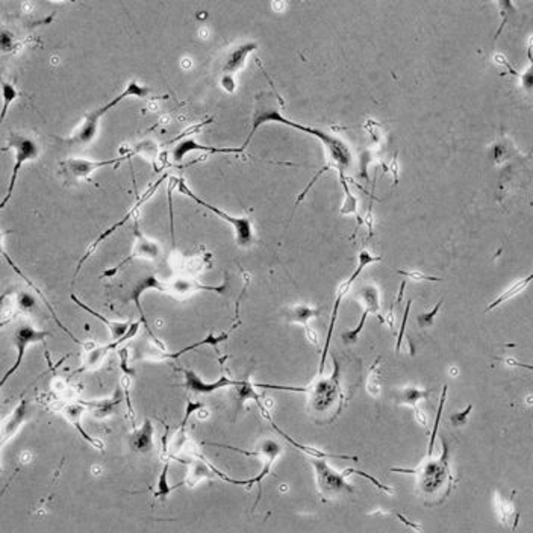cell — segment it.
I'll return each instance as SVG.
<instances>
[{"mask_svg":"<svg viewBox=\"0 0 533 533\" xmlns=\"http://www.w3.org/2000/svg\"><path fill=\"white\" fill-rule=\"evenodd\" d=\"M265 123H280V124H285V126L294 128L297 131L309 133V135H312V137H317L323 143V145L326 148V150L329 153V158H330V164L333 167H337L340 172L346 170L352 162V153L346 145V143H344L342 140L333 137V135H330V133L323 132L320 129L308 128V126H303V124H299L296 121H291V120H288V119L282 116L280 111L275 107V104H271L268 100H260V99H258V103L255 107L253 119H252V129H250L247 140L241 145L243 149L247 148L248 143L252 141L253 135L256 133V131Z\"/></svg>","mask_w":533,"mask_h":533,"instance_id":"obj_1","label":"cell"},{"mask_svg":"<svg viewBox=\"0 0 533 533\" xmlns=\"http://www.w3.org/2000/svg\"><path fill=\"white\" fill-rule=\"evenodd\" d=\"M444 453L438 459H432V456H426V461L415 468V469H406V468H393L391 472L394 473H405V474H414L417 476V489L426 501H432V503H441L444 498L450 494L452 488V473H450V464H448V445L447 441L443 440Z\"/></svg>","mask_w":533,"mask_h":533,"instance_id":"obj_2","label":"cell"},{"mask_svg":"<svg viewBox=\"0 0 533 533\" xmlns=\"http://www.w3.org/2000/svg\"><path fill=\"white\" fill-rule=\"evenodd\" d=\"M333 364H335V369H333V373L329 379L318 378L312 385L305 386V388H294V386H280V385H265V383H255V388L305 393L309 395V411L313 415L328 417L330 414H338L341 411V403L344 400V395L341 391V382H340L341 365L335 354H333Z\"/></svg>","mask_w":533,"mask_h":533,"instance_id":"obj_3","label":"cell"},{"mask_svg":"<svg viewBox=\"0 0 533 533\" xmlns=\"http://www.w3.org/2000/svg\"><path fill=\"white\" fill-rule=\"evenodd\" d=\"M150 94V88H148L145 85H141V83H138L137 80H131L126 88H124L117 97H114L112 100H109L107 104H103V107L97 108L91 111L90 114H87L85 120L82 121L80 128L73 133V137L68 140L70 144H90L94 138H96L97 135V131H99V123H100V119L107 114L109 109L116 108L119 103H121L123 100H126L128 97H137V99H145Z\"/></svg>","mask_w":533,"mask_h":533,"instance_id":"obj_4","label":"cell"},{"mask_svg":"<svg viewBox=\"0 0 533 533\" xmlns=\"http://www.w3.org/2000/svg\"><path fill=\"white\" fill-rule=\"evenodd\" d=\"M176 185H179V193L181 194H185V196H188L190 198H193V200L196 203H198L200 206H205L206 209H209V211L220 217L222 220H224L226 223L231 224L232 229H234V232H235V241H236L238 247L248 248V247L253 246V243H255V234H253L252 218H250V217H232V215L226 214L224 211H222V209H218L217 206L206 203L205 200H202L200 197H197L190 190V188L186 186V184H185L184 179H176Z\"/></svg>","mask_w":533,"mask_h":533,"instance_id":"obj_5","label":"cell"},{"mask_svg":"<svg viewBox=\"0 0 533 533\" xmlns=\"http://www.w3.org/2000/svg\"><path fill=\"white\" fill-rule=\"evenodd\" d=\"M8 148L14 150V167H13V174L11 177H9L6 194L2 198V202H0V211H2L4 208H6L8 202L11 200L20 170L23 169V165L26 162L37 160L40 155V145L37 144V141L22 133H11V137H9L8 140Z\"/></svg>","mask_w":533,"mask_h":533,"instance_id":"obj_6","label":"cell"},{"mask_svg":"<svg viewBox=\"0 0 533 533\" xmlns=\"http://www.w3.org/2000/svg\"><path fill=\"white\" fill-rule=\"evenodd\" d=\"M312 467H313V473H316V482L317 488L320 491V494L323 498H335L341 494H352L353 493V486L347 484L346 474L338 473L333 469L325 459H318V457H312Z\"/></svg>","mask_w":533,"mask_h":533,"instance_id":"obj_7","label":"cell"},{"mask_svg":"<svg viewBox=\"0 0 533 533\" xmlns=\"http://www.w3.org/2000/svg\"><path fill=\"white\" fill-rule=\"evenodd\" d=\"M47 337H50V333L47 330H40L34 328L32 325H28V323H23V325L17 326V329L14 330V337H13L14 347L17 350V358H16V362L13 364V367L2 376V379H0V390L4 388L5 383L11 379V376H14V373L20 369V365L23 364L26 350L37 342H43Z\"/></svg>","mask_w":533,"mask_h":533,"instance_id":"obj_8","label":"cell"},{"mask_svg":"<svg viewBox=\"0 0 533 533\" xmlns=\"http://www.w3.org/2000/svg\"><path fill=\"white\" fill-rule=\"evenodd\" d=\"M382 258L381 256H374L371 253H369L367 250H362V252L359 253V264L357 267V270L353 271V275L346 280L342 282V284H340L338 287V292H337V299H335V303H333V309H332V317H330V325H329V330H328V338H326V344H325V349H323V354H321V361H320V369H318V374H321L323 371H325V365H326V358H328V350H329V346H330V340H332V333H333V328H335V321H337V317H338V309H340V305H341V300L344 299V296L347 294L352 284L354 282V279H357L361 271L373 264V263H379Z\"/></svg>","mask_w":533,"mask_h":533,"instance_id":"obj_9","label":"cell"},{"mask_svg":"<svg viewBox=\"0 0 533 533\" xmlns=\"http://www.w3.org/2000/svg\"><path fill=\"white\" fill-rule=\"evenodd\" d=\"M140 329V323H132V326L129 329V332L124 335L121 340L119 341H112L109 344H107V346H100V347H92L90 350L85 352V354H83V359H82V365L80 369L78 370V373H83V371H94L102 367V364L104 362V359H107L108 354L116 350L120 344H123L124 341L131 340L132 337L137 335V332Z\"/></svg>","mask_w":533,"mask_h":533,"instance_id":"obj_10","label":"cell"},{"mask_svg":"<svg viewBox=\"0 0 533 533\" xmlns=\"http://www.w3.org/2000/svg\"><path fill=\"white\" fill-rule=\"evenodd\" d=\"M184 373V388L190 393L194 394H212L215 391H220L224 388H231V386H236L238 381L229 379L226 376L223 378L217 379L215 382H205L200 376H198L196 371L188 370V369H181Z\"/></svg>","mask_w":533,"mask_h":533,"instance_id":"obj_11","label":"cell"},{"mask_svg":"<svg viewBox=\"0 0 533 533\" xmlns=\"http://www.w3.org/2000/svg\"><path fill=\"white\" fill-rule=\"evenodd\" d=\"M28 415H29V402L22 400L17 405L13 414L8 417V420L2 426V429H0V453H2L4 445L11 440V438L18 432L20 427H22V424L26 421ZM2 473H4V468L2 465H0V474Z\"/></svg>","mask_w":533,"mask_h":533,"instance_id":"obj_12","label":"cell"},{"mask_svg":"<svg viewBox=\"0 0 533 533\" xmlns=\"http://www.w3.org/2000/svg\"><path fill=\"white\" fill-rule=\"evenodd\" d=\"M162 179H164V177H162ZM162 179H161V181H158V182H156V184H155V185H153V186L150 188V190H149L148 193H145V194H144V196L141 197V200H138V203H137V205H135V206L132 208V211H129V212H128L126 215H124V217L121 218V220H120L119 223L112 224V226H111L109 229H107V231H104V232H103V234H102V235H100V236H99V238L96 239V241H94V243H92V244H91V246L88 247L87 253H85V255H83V258H82V259L79 260L78 268H76V275H78V273H79V271H80L82 265L87 263L88 258H90V256H91V255L94 253V252H96V248H97V247H99V246H100V244L103 243V239H107L108 236H111V235H112L114 232L119 231V229H120V227H123V226H124V223H126L128 220H131V217H132V215L135 214V211H137V209L140 208V205H143V203H144L145 200H148V198H149V197H150V196H152V194H153V193L156 191V188H158V185H160V184L162 182Z\"/></svg>","mask_w":533,"mask_h":533,"instance_id":"obj_13","label":"cell"},{"mask_svg":"<svg viewBox=\"0 0 533 533\" xmlns=\"http://www.w3.org/2000/svg\"><path fill=\"white\" fill-rule=\"evenodd\" d=\"M128 156H123V158H114L108 161H91V160H83V158H75V160H68L66 161V170L76 179H83V177H88L91 173L96 170L104 169V167H111V165H117L121 161L126 160Z\"/></svg>","mask_w":533,"mask_h":533,"instance_id":"obj_14","label":"cell"},{"mask_svg":"<svg viewBox=\"0 0 533 533\" xmlns=\"http://www.w3.org/2000/svg\"><path fill=\"white\" fill-rule=\"evenodd\" d=\"M131 448L135 453L149 455L155 448V426L150 418H145L140 429H135L131 436Z\"/></svg>","mask_w":533,"mask_h":533,"instance_id":"obj_15","label":"cell"},{"mask_svg":"<svg viewBox=\"0 0 533 533\" xmlns=\"http://www.w3.org/2000/svg\"><path fill=\"white\" fill-rule=\"evenodd\" d=\"M196 150L209 152V153H236V155L244 152L243 148H239V149H235V148H214V145H202V144L196 143L194 140L188 138V140L179 141L174 145V149L172 152V158H173L174 162H181L188 153L196 152Z\"/></svg>","mask_w":533,"mask_h":533,"instance_id":"obj_16","label":"cell"},{"mask_svg":"<svg viewBox=\"0 0 533 533\" xmlns=\"http://www.w3.org/2000/svg\"><path fill=\"white\" fill-rule=\"evenodd\" d=\"M256 47H258V43H255V41H248V43H244L229 52L223 64V75L234 76L236 71L241 70L246 64L247 56L252 54L253 50H256Z\"/></svg>","mask_w":533,"mask_h":533,"instance_id":"obj_17","label":"cell"},{"mask_svg":"<svg viewBox=\"0 0 533 533\" xmlns=\"http://www.w3.org/2000/svg\"><path fill=\"white\" fill-rule=\"evenodd\" d=\"M71 300L75 301L76 305H78L80 309H83L85 312L91 313L92 317H96L97 320H100V321L103 323V325L109 329L111 337H112V341H119V340H121V338H123L124 335H126V333L129 332V329H131V326H132V323H131V321H109L108 318H104V317L102 316V313H99L97 311H94V309H91L90 306H87L85 303L80 301L76 296H71Z\"/></svg>","mask_w":533,"mask_h":533,"instance_id":"obj_18","label":"cell"},{"mask_svg":"<svg viewBox=\"0 0 533 533\" xmlns=\"http://www.w3.org/2000/svg\"><path fill=\"white\" fill-rule=\"evenodd\" d=\"M226 289V285L223 287H205L197 284L196 280L191 279H176L170 284H164V292H169L173 296H184V294H193L196 291H215L223 292Z\"/></svg>","mask_w":533,"mask_h":533,"instance_id":"obj_19","label":"cell"},{"mask_svg":"<svg viewBox=\"0 0 533 533\" xmlns=\"http://www.w3.org/2000/svg\"><path fill=\"white\" fill-rule=\"evenodd\" d=\"M85 411H87V409H85V406L80 405V402L78 400L76 403H70V405H67V406L64 407V411H62V414H64L66 420H67L68 423H71L73 427H75V429L80 433V436L83 438V440H85L90 445L99 448V450H103V444H102L100 441H97V440H94L92 436H90L85 431L82 429V426H80V417H82V414L85 412Z\"/></svg>","mask_w":533,"mask_h":533,"instance_id":"obj_20","label":"cell"},{"mask_svg":"<svg viewBox=\"0 0 533 533\" xmlns=\"http://www.w3.org/2000/svg\"><path fill=\"white\" fill-rule=\"evenodd\" d=\"M160 253H161V250H160V246H158V244L153 243V241H150V239H145L144 236H138V241H137V244H135V248H133L132 255H131L128 259H124L123 263H121L119 267L112 268V270H109V271H104V275H103V276H112V275H116L117 271H119L124 264H126L128 260H131V259H135V258L156 259V258L160 256Z\"/></svg>","mask_w":533,"mask_h":533,"instance_id":"obj_21","label":"cell"},{"mask_svg":"<svg viewBox=\"0 0 533 533\" xmlns=\"http://www.w3.org/2000/svg\"><path fill=\"white\" fill-rule=\"evenodd\" d=\"M148 289H158V291L164 292V282H161L156 276L143 277L132 288V292H131L129 299L135 301V305H137L138 311L141 312V321L144 323V326L148 328V330H149V326H148V323H145V320H144V313H143V309H141V296H143V292L148 291Z\"/></svg>","mask_w":533,"mask_h":533,"instance_id":"obj_22","label":"cell"},{"mask_svg":"<svg viewBox=\"0 0 533 533\" xmlns=\"http://www.w3.org/2000/svg\"><path fill=\"white\" fill-rule=\"evenodd\" d=\"M79 402L80 405L85 406V409H91L96 417L104 418V417H109L114 411H116V407L123 402V391L116 390V394L107 400H94V402L79 400Z\"/></svg>","mask_w":533,"mask_h":533,"instance_id":"obj_23","label":"cell"},{"mask_svg":"<svg viewBox=\"0 0 533 533\" xmlns=\"http://www.w3.org/2000/svg\"><path fill=\"white\" fill-rule=\"evenodd\" d=\"M284 316L289 323H299L303 328L309 326V320L320 316V308L311 305H292L284 311Z\"/></svg>","mask_w":533,"mask_h":533,"instance_id":"obj_24","label":"cell"},{"mask_svg":"<svg viewBox=\"0 0 533 533\" xmlns=\"http://www.w3.org/2000/svg\"><path fill=\"white\" fill-rule=\"evenodd\" d=\"M214 476L215 474H214L212 465L209 464L208 461H205L203 457H198L190 464V472H188V477H186L185 482H182V484L188 485V486H194V485L200 482V480L211 479Z\"/></svg>","mask_w":533,"mask_h":533,"instance_id":"obj_25","label":"cell"},{"mask_svg":"<svg viewBox=\"0 0 533 533\" xmlns=\"http://www.w3.org/2000/svg\"><path fill=\"white\" fill-rule=\"evenodd\" d=\"M532 279H533V276L532 275H529L527 277H525V279H521V280H517L515 282V284L514 285H512L510 288H508L506 291H503V292H501V294L493 301V303H489V305H488V308L485 309V312H489V311H493V309H496L497 306H500V305H503V303H506L508 300H510V299H514L515 296H518V294H521V292L522 291H525L529 285H530V282H532Z\"/></svg>","mask_w":533,"mask_h":533,"instance_id":"obj_26","label":"cell"},{"mask_svg":"<svg viewBox=\"0 0 533 533\" xmlns=\"http://www.w3.org/2000/svg\"><path fill=\"white\" fill-rule=\"evenodd\" d=\"M496 498H497V514H498L500 521L506 526L512 525V527H517L520 514L517 512L515 506L512 505V501L508 498H503L500 494H496Z\"/></svg>","mask_w":533,"mask_h":533,"instance_id":"obj_27","label":"cell"},{"mask_svg":"<svg viewBox=\"0 0 533 533\" xmlns=\"http://www.w3.org/2000/svg\"><path fill=\"white\" fill-rule=\"evenodd\" d=\"M226 340H227V333H220V335H217V337L214 335V333H209V335L205 340H202V341L194 342V344H191V346H188V347H185V349L179 350V352H176V353H162L161 357H158L156 359H158V361L177 359L179 357H182V354H185L186 352H191V350H194L197 347H202V346H217V344H220V342H223Z\"/></svg>","mask_w":533,"mask_h":533,"instance_id":"obj_28","label":"cell"},{"mask_svg":"<svg viewBox=\"0 0 533 533\" xmlns=\"http://www.w3.org/2000/svg\"><path fill=\"white\" fill-rule=\"evenodd\" d=\"M359 296L362 301L365 303V311H369L370 313H376L379 316L381 312V296H379V289L373 284H365L362 285Z\"/></svg>","mask_w":533,"mask_h":533,"instance_id":"obj_29","label":"cell"},{"mask_svg":"<svg viewBox=\"0 0 533 533\" xmlns=\"http://www.w3.org/2000/svg\"><path fill=\"white\" fill-rule=\"evenodd\" d=\"M0 92H2V111H0V129H2V124L5 121L9 107H11L18 97V91L11 82L4 80L0 83Z\"/></svg>","mask_w":533,"mask_h":533,"instance_id":"obj_30","label":"cell"},{"mask_svg":"<svg viewBox=\"0 0 533 533\" xmlns=\"http://www.w3.org/2000/svg\"><path fill=\"white\" fill-rule=\"evenodd\" d=\"M340 177H341V185H342L344 194H346V197H344L342 206L340 209V214H342V215H357L358 214V198L350 191V186L347 184V177L344 176V172H340Z\"/></svg>","mask_w":533,"mask_h":533,"instance_id":"obj_31","label":"cell"},{"mask_svg":"<svg viewBox=\"0 0 533 533\" xmlns=\"http://www.w3.org/2000/svg\"><path fill=\"white\" fill-rule=\"evenodd\" d=\"M381 361H382V357L376 359V362L371 365V369L367 373V379H365V390H367V393L371 397H374V399L381 397V391H382V388H381V367H379Z\"/></svg>","mask_w":533,"mask_h":533,"instance_id":"obj_32","label":"cell"},{"mask_svg":"<svg viewBox=\"0 0 533 533\" xmlns=\"http://www.w3.org/2000/svg\"><path fill=\"white\" fill-rule=\"evenodd\" d=\"M4 238H5V232H0V256H4V258H5L6 260H8V264H9V265H11V267H13V268H14V270L17 271V273H18L20 276H22V277H23V279H25V280L28 282V284H29L30 287H32V288H34V289H35V291L38 292V294H40L41 297H43V299H44V296H43V294H41V292H40V289H38V288H37V287H35V285L32 284V282H30V280H29V279H28V277H26V276H25V275L22 273V271H20V270H18V267H17V265H16V264L13 263V259H11V258H9V256H8V253L5 252V247H4ZM44 301H46V299H44ZM46 305H47V308H49V309L52 311V313H54V317H55V320H56V323H58V325H59V328H61L62 330H64L66 333H68V335H70V337H71L73 340H76L75 337H73V335H71V333H70V330H68L67 328H64V325H62V323H61V321H59V320L56 318V316H55V312H54V309H52V306L49 305V303H47V301H46ZM75 342H78V344H79V341H78V340H76Z\"/></svg>","mask_w":533,"mask_h":533,"instance_id":"obj_33","label":"cell"},{"mask_svg":"<svg viewBox=\"0 0 533 533\" xmlns=\"http://www.w3.org/2000/svg\"><path fill=\"white\" fill-rule=\"evenodd\" d=\"M169 469H170V462H165L162 472L160 474V479H158V484H156V491H155V497L156 498H161V500H165L167 497H169L174 489L184 486V484H177V485H170L169 484Z\"/></svg>","mask_w":533,"mask_h":533,"instance_id":"obj_34","label":"cell"},{"mask_svg":"<svg viewBox=\"0 0 533 533\" xmlns=\"http://www.w3.org/2000/svg\"><path fill=\"white\" fill-rule=\"evenodd\" d=\"M431 393L432 390H418V388H414V386H406V388L400 390L399 393V402L402 405L415 407L418 402L427 399V397L431 395Z\"/></svg>","mask_w":533,"mask_h":533,"instance_id":"obj_35","label":"cell"},{"mask_svg":"<svg viewBox=\"0 0 533 533\" xmlns=\"http://www.w3.org/2000/svg\"><path fill=\"white\" fill-rule=\"evenodd\" d=\"M364 129L370 133L373 143L383 144L386 141V129L382 123L374 121V120H367V123L364 124Z\"/></svg>","mask_w":533,"mask_h":533,"instance_id":"obj_36","label":"cell"},{"mask_svg":"<svg viewBox=\"0 0 533 533\" xmlns=\"http://www.w3.org/2000/svg\"><path fill=\"white\" fill-rule=\"evenodd\" d=\"M369 316H370V312H369V311H364L362 317H361V321L358 323V326L354 328L353 330H346V332L342 333V337H341V338H342L344 342H346V344H354V342L358 341V338H359V335H361V332L364 330L365 323H367Z\"/></svg>","mask_w":533,"mask_h":533,"instance_id":"obj_37","label":"cell"},{"mask_svg":"<svg viewBox=\"0 0 533 533\" xmlns=\"http://www.w3.org/2000/svg\"><path fill=\"white\" fill-rule=\"evenodd\" d=\"M443 303H444V299H441L440 301H438V303H436V306H435L431 312H427V313H420V316L417 317L418 326H420L421 329L432 328V326H433V323H435V317L438 316V312H440V309H441V306H443Z\"/></svg>","mask_w":533,"mask_h":533,"instance_id":"obj_38","label":"cell"},{"mask_svg":"<svg viewBox=\"0 0 533 533\" xmlns=\"http://www.w3.org/2000/svg\"><path fill=\"white\" fill-rule=\"evenodd\" d=\"M17 306L23 312H32L37 308V299L30 292L22 291L17 296Z\"/></svg>","mask_w":533,"mask_h":533,"instance_id":"obj_39","label":"cell"},{"mask_svg":"<svg viewBox=\"0 0 533 533\" xmlns=\"http://www.w3.org/2000/svg\"><path fill=\"white\" fill-rule=\"evenodd\" d=\"M472 411H473V405L469 403V405L465 407V411H462V412H455V414L450 417V423H452V426H453V427H462V426H465V424L468 423V420H469V414H472Z\"/></svg>","mask_w":533,"mask_h":533,"instance_id":"obj_40","label":"cell"},{"mask_svg":"<svg viewBox=\"0 0 533 533\" xmlns=\"http://www.w3.org/2000/svg\"><path fill=\"white\" fill-rule=\"evenodd\" d=\"M344 474H346V476H349V474H359V476H362V477H367V479L370 480V482H371L373 485H376V486H378L379 489H382V491H383V493H388V494H394V489H393V488H390V486H385V485H382V484L379 482V480H378V479H374V477H371L370 474H367V473H364V472H361V469H354V468H347V469H346V472H344Z\"/></svg>","mask_w":533,"mask_h":533,"instance_id":"obj_41","label":"cell"},{"mask_svg":"<svg viewBox=\"0 0 533 533\" xmlns=\"http://www.w3.org/2000/svg\"><path fill=\"white\" fill-rule=\"evenodd\" d=\"M397 273L407 277V279H412L414 282H423V280H431V282H440L441 279L440 277H433V276H427V275H423L420 273V271H406V270H399Z\"/></svg>","mask_w":533,"mask_h":533,"instance_id":"obj_42","label":"cell"},{"mask_svg":"<svg viewBox=\"0 0 533 533\" xmlns=\"http://www.w3.org/2000/svg\"><path fill=\"white\" fill-rule=\"evenodd\" d=\"M16 44V40H14V35L9 32V30L4 29L0 30V50L2 52H9L13 50Z\"/></svg>","mask_w":533,"mask_h":533,"instance_id":"obj_43","label":"cell"},{"mask_svg":"<svg viewBox=\"0 0 533 533\" xmlns=\"http://www.w3.org/2000/svg\"><path fill=\"white\" fill-rule=\"evenodd\" d=\"M411 305H412V300L407 301L406 309H405V316H403V320H402V328H400V333H399V338H397V344H395V352H397V353H399V352L402 350V344H403V338H405V329H406L407 316H409V309H411Z\"/></svg>","mask_w":533,"mask_h":533,"instance_id":"obj_44","label":"cell"},{"mask_svg":"<svg viewBox=\"0 0 533 533\" xmlns=\"http://www.w3.org/2000/svg\"><path fill=\"white\" fill-rule=\"evenodd\" d=\"M383 167L386 169V172L393 173V176H394V185L399 184V165H397V153L393 156L391 164H388V165L383 164Z\"/></svg>","mask_w":533,"mask_h":533,"instance_id":"obj_45","label":"cell"},{"mask_svg":"<svg viewBox=\"0 0 533 533\" xmlns=\"http://www.w3.org/2000/svg\"><path fill=\"white\" fill-rule=\"evenodd\" d=\"M220 83H222L223 90H226L227 92H234L235 91V79H234V76L223 75Z\"/></svg>","mask_w":533,"mask_h":533,"instance_id":"obj_46","label":"cell"},{"mask_svg":"<svg viewBox=\"0 0 533 533\" xmlns=\"http://www.w3.org/2000/svg\"><path fill=\"white\" fill-rule=\"evenodd\" d=\"M412 412H414V417H415L417 423L420 424V426H423V427H427V417H426V414L420 409V407H418V406L412 407Z\"/></svg>","mask_w":533,"mask_h":533,"instance_id":"obj_47","label":"cell"},{"mask_svg":"<svg viewBox=\"0 0 533 533\" xmlns=\"http://www.w3.org/2000/svg\"><path fill=\"white\" fill-rule=\"evenodd\" d=\"M303 329H305V335L309 340V342L316 344V346H317V344H318V335L316 333V330H313L311 326H306V328H303Z\"/></svg>","mask_w":533,"mask_h":533,"instance_id":"obj_48","label":"cell"},{"mask_svg":"<svg viewBox=\"0 0 533 533\" xmlns=\"http://www.w3.org/2000/svg\"><path fill=\"white\" fill-rule=\"evenodd\" d=\"M369 161H370V152H364V153H362V176H364L367 181H369V176H367V165H369Z\"/></svg>","mask_w":533,"mask_h":533,"instance_id":"obj_49","label":"cell"},{"mask_svg":"<svg viewBox=\"0 0 533 533\" xmlns=\"http://www.w3.org/2000/svg\"><path fill=\"white\" fill-rule=\"evenodd\" d=\"M394 321H395V317H394V303H393L391 308H390V312L386 313V317H385V323H386V325H388V328L391 330L394 329Z\"/></svg>","mask_w":533,"mask_h":533,"instance_id":"obj_50","label":"cell"}]
</instances>
